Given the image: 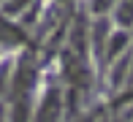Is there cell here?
<instances>
[{
	"label": "cell",
	"instance_id": "obj_1",
	"mask_svg": "<svg viewBox=\"0 0 133 122\" xmlns=\"http://www.w3.org/2000/svg\"><path fill=\"white\" fill-rule=\"evenodd\" d=\"M60 111H63V103H60V90H49L41 100L38 111H35V122H57Z\"/></svg>",
	"mask_w": 133,
	"mask_h": 122
},
{
	"label": "cell",
	"instance_id": "obj_2",
	"mask_svg": "<svg viewBox=\"0 0 133 122\" xmlns=\"http://www.w3.org/2000/svg\"><path fill=\"white\" fill-rule=\"evenodd\" d=\"M22 41H25V33H22V27L0 16V44H3V46H19Z\"/></svg>",
	"mask_w": 133,
	"mask_h": 122
},
{
	"label": "cell",
	"instance_id": "obj_3",
	"mask_svg": "<svg viewBox=\"0 0 133 122\" xmlns=\"http://www.w3.org/2000/svg\"><path fill=\"white\" fill-rule=\"evenodd\" d=\"M27 117H30V103H27V98H14L11 119H14V122H27Z\"/></svg>",
	"mask_w": 133,
	"mask_h": 122
},
{
	"label": "cell",
	"instance_id": "obj_4",
	"mask_svg": "<svg viewBox=\"0 0 133 122\" xmlns=\"http://www.w3.org/2000/svg\"><path fill=\"white\" fill-rule=\"evenodd\" d=\"M117 22L122 24V27H130V24H133V0H122V3H119Z\"/></svg>",
	"mask_w": 133,
	"mask_h": 122
},
{
	"label": "cell",
	"instance_id": "obj_5",
	"mask_svg": "<svg viewBox=\"0 0 133 122\" xmlns=\"http://www.w3.org/2000/svg\"><path fill=\"white\" fill-rule=\"evenodd\" d=\"M125 44H128V35H125V33H114L111 38H109V44H106L109 46V57H117Z\"/></svg>",
	"mask_w": 133,
	"mask_h": 122
},
{
	"label": "cell",
	"instance_id": "obj_6",
	"mask_svg": "<svg viewBox=\"0 0 133 122\" xmlns=\"http://www.w3.org/2000/svg\"><path fill=\"white\" fill-rule=\"evenodd\" d=\"M114 0H90V8L95 11V14H106L109 8H111Z\"/></svg>",
	"mask_w": 133,
	"mask_h": 122
},
{
	"label": "cell",
	"instance_id": "obj_7",
	"mask_svg": "<svg viewBox=\"0 0 133 122\" xmlns=\"http://www.w3.org/2000/svg\"><path fill=\"white\" fill-rule=\"evenodd\" d=\"M25 5H30L27 0H8V3H5V14H19Z\"/></svg>",
	"mask_w": 133,
	"mask_h": 122
},
{
	"label": "cell",
	"instance_id": "obj_8",
	"mask_svg": "<svg viewBox=\"0 0 133 122\" xmlns=\"http://www.w3.org/2000/svg\"><path fill=\"white\" fill-rule=\"evenodd\" d=\"M5 82H8V71H0V87H5ZM0 95H3V90H0Z\"/></svg>",
	"mask_w": 133,
	"mask_h": 122
},
{
	"label": "cell",
	"instance_id": "obj_9",
	"mask_svg": "<svg viewBox=\"0 0 133 122\" xmlns=\"http://www.w3.org/2000/svg\"><path fill=\"white\" fill-rule=\"evenodd\" d=\"M130 82H133V71H130Z\"/></svg>",
	"mask_w": 133,
	"mask_h": 122
}]
</instances>
